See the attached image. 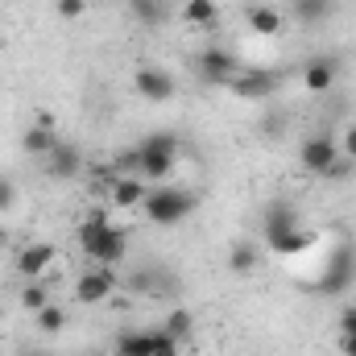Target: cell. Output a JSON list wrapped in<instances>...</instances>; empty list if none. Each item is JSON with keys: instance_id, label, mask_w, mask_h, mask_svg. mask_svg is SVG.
I'll return each mask as SVG.
<instances>
[{"instance_id": "9", "label": "cell", "mask_w": 356, "mask_h": 356, "mask_svg": "<svg viewBox=\"0 0 356 356\" xmlns=\"http://www.w3.org/2000/svg\"><path fill=\"white\" fill-rule=\"evenodd\" d=\"M145 195H149V182L141 175H112V182H108V203L116 211H141Z\"/></svg>"}, {"instance_id": "28", "label": "cell", "mask_w": 356, "mask_h": 356, "mask_svg": "<svg viewBox=\"0 0 356 356\" xmlns=\"http://www.w3.org/2000/svg\"><path fill=\"white\" fill-rule=\"evenodd\" d=\"M54 13H58L63 21H79V17L88 13V0H58V4H54Z\"/></svg>"}, {"instance_id": "29", "label": "cell", "mask_w": 356, "mask_h": 356, "mask_svg": "<svg viewBox=\"0 0 356 356\" xmlns=\"http://www.w3.org/2000/svg\"><path fill=\"white\" fill-rule=\"evenodd\" d=\"M353 166H356V162H348V158L340 154V158H336V162L327 166V175H323V178H327V182H344V178L353 175Z\"/></svg>"}, {"instance_id": "13", "label": "cell", "mask_w": 356, "mask_h": 356, "mask_svg": "<svg viewBox=\"0 0 356 356\" xmlns=\"http://www.w3.org/2000/svg\"><path fill=\"white\" fill-rule=\"evenodd\" d=\"M336 79H340V63H336V58H327V54H319V58H311V63L302 67V88L311 91V95L332 91V88H336Z\"/></svg>"}, {"instance_id": "14", "label": "cell", "mask_w": 356, "mask_h": 356, "mask_svg": "<svg viewBox=\"0 0 356 356\" xmlns=\"http://www.w3.org/2000/svg\"><path fill=\"white\" fill-rule=\"evenodd\" d=\"M54 145H58V133H54L50 124H38V120H33V124L21 133V149H25L29 158H46Z\"/></svg>"}, {"instance_id": "5", "label": "cell", "mask_w": 356, "mask_h": 356, "mask_svg": "<svg viewBox=\"0 0 356 356\" xmlns=\"http://www.w3.org/2000/svg\"><path fill=\"white\" fill-rule=\"evenodd\" d=\"M241 71H245L241 58H236L232 50H224V46H207V50L199 54V75H203L207 83H216V88H228Z\"/></svg>"}, {"instance_id": "18", "label": "cell", "mask_w": 356, "mask_h": 356, "mask_svg": "<svg viewBox=\"0 0 356 356\" xmlns=\"http://www.w3.org/2000/svg\"><path fill=\"white\" fill-rule=\"evenodd\" d=\"M149 353H154V327H137V332L116 336V356H149Z\"/></svg>"}, {"instance_id": "27", "label": "cell", "mask_w": 356, "mask_h": 356, "mask_svg": "<svg viewBox=\"0 0 356 356\" xmlns=\"http://www.w3.org/2000/svg\"><path fill=\"white\" fill-rule=\"evenodd\" d=\"M182 353V344H178L175 336H166L162 327H154V353L149 356H178Z\"/></svg>"}, {"instance_id": "24", "label": "cell", "mask_w": 356, "mask_h": 356, "mask_svg": "<svg viewBox=\"0 0 356 356\" xmlns=\"http://www.w3.org/2000/svg\"><path fill=\"white\" fill-rule=\"evenodd\" d=\"M21 307H25L29 315H38L42 307H50V290H46V282H25V290H21Z\"/></svg>"}, {"instance_id": "6", "label": "cell", "mask_w": 356, "mask_h": 356, "mask_svg": "<svg viewBox=\"0 0 356 356\" xmlns=\"http://www.w3.org/2000/svg\"><path fill=\"white\" fill-rule=\"evenodd\" d=\"M353 282H356V253L344 245V249H336V253H332L327 269L319 273L315 294H340V290H348Z\"/></svg>"}, {"instance_id": "17", "label": "cell", "mask_w": 356, "mask_h": 356, "mask_svg": "<svg viewBox=\"0 0 356 356\" xmlns=\"http://www.w3.org/2000/svg\"><path fill=\"white\" fill-rule=\"evenodd\" d=\"M273 253H282V257H294V253H307L311 245H315V232H307L302 224L298 228H290V232H282V236H273V241H266Z\"/></svg>"}, {"instance_id": "1", "label": "cell", "mask_w": 356, "mask_h": 356, "mask_svg": "<svg viewBox=\"0 0 356 356\" xmlns=\"http://www.w3.org/2000/svg\"><path fill=\"white\" fill-rule=\"evenodd\" d=\"M75 241H79V249L88 253L95 266H112L116 269L120 261H124V253H129V232L116 228V224L104 216V207L88 211V220L75 224Z\"/></svg>"}, {"instance_id": "7", "label": "cell", "mask_w": 356, "mask_h": 356, "mask_svg": "<svg viewBox=\"0 0 356 356\" xmlns=\"http://www.w3.org/2000/svg\"><path fill=\"white\" fill-rule=\"evenodd\" d=\"M54 261H58V249L46 245V241H33V245H25V249L17 253L13 269H17V277H25V282H46V273H50Z\"/></svg>"}, {"instance_id": "22", "label": "cell", "mask_w": 356, "mask_h": 356, "mask_svg": "<svg viewBox=\"0 0 356 356\" xmlns=\"http://www.w3.org/2000/svg\"><path fill=\"white\" fill-rule=\"evenodd\" d=\"M162 332H166V336H175L178 344H186V340H191V332H195V319H191V311H182V307H175V311L166 315Z\"/></svg>"}, {"instance_id": "30", "label": "cell", "mask_w": 356, "mask_h": 356, "mask_svg": "<svg viewBox=\"0 0 356 356\" xmlns=\"http://www.w3.org/2000/svg\"><path fill=\"white\" fill-rule=\"evenodd\" d=\"M13 203H17V182L0 175V211H13Z\"/></svg>"}, {"instance_id": "12", "label": "cell", "mask_w": 356, "mask_h": 356, "mask_svg": "<svg viewBox=\"0 0 356 356\" xmlns=\"http://www.w3.org/2000/svg\"><path fill=\"white\" fill-rule=\"evenodd\" d=\"M273 88H277V75H273V71H241V75L228 83V91L241 95V99H269Z\"/></svg>"}, {"instance_id": "2", "label": "cell", "mask_w": 356, "mask_h": 356, "mask_svg": "<svg viewBox=\"0 0 356 356\" xmlns=\"http://www.w3.org/2000/svg\"><path fill=\"white\" fill-rule=\"evenodd\" d=\"M133 162H137V175L145 178V182H162V178L175 175V162H178V137L175 133H149L141 145H137V154H133Z\"/></svg>"}, {"instance_id": "26", "label": "cell", "mask_w": 356, "mask_h": 356, "mask_svg": "<svg viewBox=\"0 0 356 356\" xmlns=\"http://www.w3.org/2000/svg\"><path fill=\"white\" fill-rule=\"evenodd\" d=\"M332 8V0H294V17L298 21H323Z\"/></svg>"}, {"instance_id": "8", "label": "cell", "mask_w": 356, "mask_h": 356, "mask_svg": "<svg viewBox=\"0 0 356 356\" xmlns=\"http://www.w3.org/2000/svg\"><path fill=\"white\" fill-rule=\"evenodd\" d=\"M340 158V141L336 137H327V133H315V137H307L302 145H298V162H302V170H311V175H327V166Z\"/></svg>"}, {"instance_id": "21", "label": "cell", "mask_w": 356, "mask_h": 356, "mask_svg": "<svg viewBox=\"0 0 356 356\" xmlns=\"http://www.w3.org/2000/svg\"><path fill=\"white\" fill-rule=\"evenodd\" d=\"M129 13H133V21H141V25H162V21L170 17V4H166V0H129Z\"/></svg>"}, {"instance_id": "31", "label": "cell", "mask_w": 356, "mask_h": 356, "mask_svg": "<svg viewBox=\"0 0 356 356\" xmlns=\"http://www.w3.org/2000/svg\"><path fill=\"white\" fill-rule=\"evenodd\" d=\"M340 154H344L348 162H356V120L344 129V137H340Z\"/></svg>"}, {"instance_id": "10", "label": "cell", "mask_w": 356, "mask_h": 356, "mask_svg": "<svg viewBox=\"0 0 356 356\" xmlns=\"http://www.w3.org/2000/svg\"><path fill=\"white\" fill-rule=\"evenodd\" d=\"M42 162V170H46V178H54V182H71V178H79V170H83V154L75 149V145H67V141H58L46 158H38Z\"/></svg>"}, {"instance_id": "15", "label": "cell", "mask_w": 356, "mask_h": 356, "mask_svg": "<svg viewBox=\"0 0 356 356\" xmlns=\"http://www.w3.org/2000/svg\"><path fill=\"white\" fill-rule=\"evenodd\" d=\"M178 17H182L191 29H216V21H220V8H216V0H182Z\"/></svg>"}, {"instance_id": "11", "label": "cell", "mask_w": 356, "mask_h": 356, "mask_svg": "<svg viewBox=\"0 0 356 356\" xmlns=\"http://www.w3.org/2000/svg\"><path fill=\"white\" fill-rule=\"evenodd\" d=\"M133 88L141 99H149V104H166V99H175L178 83L162 71V67H141L137 75H133Z\"/></svg>"}, {"instance_id": "20", "label": "cell", "mask_w": 356, "mask_h": 356, "mask_svg": "<svg viewBox=\"0 0 356 356\" xmlns=\"http://www.w3.org/2000/svg\"><path fill=\"white\" fill-rule=\"evenodd\" d=\"M290 228H298V211H294L290 203H273V207L266 211V241L290 232Z\"/></svg>"}, {"instance_id": "4", "label": "cell", "mask_w": 356, "mask_h": 356, "mask_svg": "<svg viewBox=\"0 0 356 356\" xmlns=\"http://www.w3.org/2000/svg\"><path fill=\"white\" fill-rule=\"evenodd\" d=\"M116 269L112 266H95L88 273H79V282H75V302L79 307H99V302H108L112 298V290H116Z\"/></svg>"}, {"instance_id": "16", "label": "cell", "mask_w": 356, "mask_h": 356, "mask_svg": "<svg viewBox=\"0 0 356 356\" xmlns=\"http://www.w3.org/2000/svg\"><path fill=\"white\" fill-rule=\"evenodd\" d=\"M245 21H249V29H253L257 38H277L282 25H286V17H282L277 8H269V4H253V8L245 13Z\"/></svg>"}, {"instance_id": "19", "label": "cell", "mask_w": 356, "mask_h": 356, "mask_svg": "<svg viewBox=\"0 0 356 356\" xmlns=\"http://www.w3.org/2000/svg\"><path fill=\"white\" fill-rule=\"evenodd\" d=\"M257 266H261V253H257V245H249V241H236V245L228 249V269H232L236 277H249Z\"/></svg>"}, {"instance_id": "33", "label": "cell", "mask_w": 356, "mask_h": 356, "mask_svg": "<svg viewBox=\"0 0 356 356\" xmlns=\"http://www.w3.org/2000/svg\"><path fill=\"white\" fill-rule=\"evenodd\" d=\"M0 315H4V311H0Z\"/></svg>"}, {"instance_id": "32", "label": "cell", "mask_w": 356, "mask_h": 356, "mask_svg": "<svg viewBox=\"0 0 356 356\" xmlns=\"http://www.w3.org/2000/svg\"><path fill=\"white\" fill-rule=\"evenodd\" d=\"M29 356H46V353H29Z\"/></svg>"}, {"instance_id": "25", "label": "cell", "mask_w": 356, "mask_h": 356, "mask_svg": "<svg viewBox=\"0 0 356 356\" xmlns=\"http://www.w3.org/2000/svg\"><path fill=\"white\" fill-rule=\"evenodd\" d=\"M340 353L356 356V307L340 311Z\"/></svg>"}, {"instance_id": "3", "label": "cell", "mask_w": 356, "mask_h": 356, "mask_svg": "<svg viewBox=\"0 0 356 356\" xmlns=\"http://www.w3.org/2000/svg\"><path fill=\"white\" fill-rule=\"evenodd\" d=\"M141 211H145L149 224H158V228H175V224H182V220L195 211V195L182 191V186H166V182H158V186H149Z\"/></svg>"}, {"instance_id": "23", "label": "cell", "mask_w": 356, "mask_h": 356, "mask_svg": "<svg viewBox=\"0 0 356 356\" xmlns=\"http://www.w3.org/2000/svg\"><path fill=\"white\" fill-rule=\"evenodd\" d=\"M33 323H38V332H42V336H58V332L67 327V311L50 302V307H42V311L33 315Z\"/></svg>"}]
</instances>
